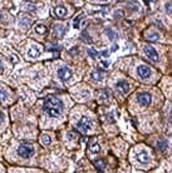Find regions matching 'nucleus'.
<instances>
[{
	"label": "nucleus",
	"mask_w": 172,
	"mask_h": 173,
	"mask_svg": "<svg viewBox=\"0 0 172 173\" xmlns=\"http://www.w3.org/2000/svg\"><path fill=\"white\" fill-rule=\"evenodd\" d=\"M44 111L50 117H54V118L60 117V114L63 112V103L57 97L49 96L44 102Z\"/></svg>",
	"instance_id": "1"
},
{
	"label": "nucleus",
	"mask_w": 172,
	"mask_h": 173,
	"mask_svg": "<svg viewBox=\"0 0 172 173\" xmlns=\"http://www.w3.org/2000/svg\"><path fill=\"white\" fill-rule=\"evenodd\" d=\"M18 153L23 158H30L34 154V145L32 143H23L18 148Z\"/></svg>",
	"instance_id": "2"
},
{
	"label": "nucleus",
	"mask_w": 172,
	"mask_h": 173,
	"mask_svg": "<svg viewBox=\"0 0 172 173\" xmlns=\"http://www.w3.org/2000/svg\"><path fill=\"white\" fill-rule=\"evenodd\" d=\"M77 129L81 133H88L92 129V121L87 117H82L81 121L77 123Z\"/></svg>",
	"instance_id": "3"
},
{
	"label": "nucleus",
	"mask_w": 172,
	"mask_h": 173,
	"mask_svg": "<svg viewBox=\"0 0 172 173\" xmlns=\"http://www.w3.org/2000/svg\"><path fill=\"white\" fill-rule=\"evenodd\" d=\"M58 75H59V78L62 79V81H68V79H71V77L73 75V73H72V70L68 68V66L63 65L58 69Z\"/></svg>",
	"instance_id": "4"
},
{
	"label": "nucleus",
	"mask_w": 172,
	"mask_h": 173,
	"mask_svg": "<svg viewBox=\"0 0 172 173\" xmlns=\"http://www.w3.org/2000/svg\"><path fill=\"white\" fill-rule=\"evenodd\" d=\"M137 100L141 105H143V107H147V105L151 104V96L148 94V93H138L137 94Z\"/></svg>",
	"instance_id": "5"
},
{
	"label": "nucleus",
	"mask_w": 172,
	"mask_h": 173,
	"mask_svg": "<svg viewBox=\"0 0 172 173\" xmlns=\"http://www.w3.org/2000/svg\"><path fill=\"white\" fill-rule=\"evenodd\" d=\"M144 53L146 55L152 60V62H158V53L156 51V49L151 45H146L144 47Z\"/></svg>",
	"instance_id": "6"
},
{
	"label": "nucleus",
	"mask_w": 172,
	"mask_h": 173,
	"mask_svg": "<svg viewBox=\"0 0 172 173\" xmlns=\"http://www.w3.org/2000/svg\"><path fill=\"white\" fill-rule=\"evenodd\" d=\"M137 73L142 79H147L151 75V69L148 68L147 65H140L137 68Z\"/></svg>",
	"instance_id": "7"
},
{
	"label": "nucleus",
	"mask_w": 172,
	"mask_h": 173,
	"mask_svg": "<svg viewBox=\"0 0 172 173\" xmlns=\"http://www.w3.org/2000/svg\"><path fill=\"white\" fill-rule=\"evenodd\" d=\"M136 158H137V161L140 162V163H148L150 162V154L147 153V151H141V152H138L137 153V156H136Z\"/></svg>",
	"instance_id": "8"
},
{
	"label": "nucleus",
	"mask_w": 172,
	"mask_h": 173,
	"mask_svg": "<svg viewBox=\"0 0 172 173\" xmlns=\"http://www.w3.org/2000/svg\"><path fill=\"white\" fill-rule=\"evenodd\" d=\"M116 88H117V90H118V92H121V93H128V90H129L131 85H129V83H128V82L122 81V82H118V83H117Z\"/></svg>",
	"instance_id": "9"
},
{
	"label": "nucleus",
	"mask_w": 172,
	"mask_h": 173,
	"mask_svg": "<svg viewBox=\"0 0 172 173\" xmlns=\"http://www.w3.org/2000/svg\"><path fill=\"white\" fill-rule=\"evenodd\" d=\"M54 15L58 17V18H64L65 15H67V9H65L64 6H57L54 9Z\"/></svg>",
	"instance_id": "10"
},
{
	"label": "nucleus",
	"mask_w": 172,
	"mask_h": 173,
	"mask_svg": "<svg viewBox=\"0 0 172 173\" xmlns=\"http://www.w3.org/2000/svg\"><path fill=\"white\" fill-rule=\"evenodd\" d=\"M146 39H147V40H151V42H158V40H160V35H158V33L151 32V33L146 34Z\"/></svg>",
	"instance_id": "11"
},
{
	"label": "nucleus",
	"mask_w": 172,
	"mask_h": 173,
	"mask_svg": "<svg viewBox=\"0 0 172 173\" xmlns=\"http://www.w3.org/2000/svg\"><path fill=\"white\" fill-rule=\"evenodd\" d=\"M108 98H109V94H108V92H107V90H102V92H99L98 99H99L101 103H105V102L108 100Z\"/></svg>",
	"instance_id": "12"
},
{
	"label": "nucleus",
	"mask_w": 172,
	"mask_h": 173,
	"mask_svg": "<svg viewBox=\"0 0 172 173\" xmlns=\"http://www.w3.org/2000/svg\"><path fill=\"white\" fill-rule=\"evenodd\" d=\"M28 55L30 58H38L39 57V49L36 47H32L29 50H28Z\"/></svg>",
	"instance_id": "13"
},
{
	"label": "nucleus",
	"mask_w": 172,
	"mask_h": 173,
	"mask_svg": "<svg viewBox=\"0 0 172 173\" xmlns=\"http://www.w3.org/2000/svg\"><path fill=\"white\" fill-rule=\"evenodd\" d=\"M99 149H101V147H99V144H98V143H92V144H90V147H89V153H92V154H97V153L99 152Z\"/></svg>",
	"instance_id": "14"
},
{
	"label": "nucleus",
	"mask_w": 172,
	"mask_h": 173,
	"mask_svg": "<svg viewBox=\"0 0 172 173\" xmlns=\"http://www.w3.org/2000/svg\"><path fill=\"white\" fill-rule=\"evenodd\" d=\"M47 30H48L47 26L43 25V24H39V25L35 26V33H38V34H45Z\"/></svg>",
	"instance_id": "15"
},
{
	"label": "nucleus",
	"mask_w": 172,
	"mask_h": 173,
	"mask_svg": "<svg viewBox=\"0 0 172 173\" xmlns=\"http://www.w3.org/2000/svg\"><path fill=\"white\" fill-rule=\"evenodd\" d=\"M92 78H93L94 81H102L103 74L101 72H98V70H93V72H92Z\"/></svg>",
	"instance_id": "16"
},
{
	"label": "nucleus",
	"mask_w": 172,
	"mask_h": 173,
	"mask_svg": "<svg viewBox=\"0 0 172 173\" xmlns=\"http://www.w3.org/2000/svg\"><path fill=\"white\" fill-rule=\"evenodd\" d=\"M96 167H97L98 172L103 173V171H104V167H105V163H104V161H103V159H101V161H97V162H96Z\"/></svg>",
	"instance_id": "17"
},
{
	"label": "nucleus",
	"mask_w": 172,
	"mask_h": 173,
	"mask_svg": "<svg viewBox=\"0 0 172 173\" xmlns=\"http://www.w3.org/2000/svg\"><path fill=\"white\" fill-rule=\"evenodd\" d=\"M40 141H42V143L44 144V145H49L50 144V137L49 136H47V134H43L42 137H40Z\"/></svg>",
	"instance_id": "18"
},
{
	"label": "nucleus",
	"mask_w": 172,
	"mask_h": 173,
	"mask_svg": "<svg viewBox=\"0 0 172 173\" xmlns=\"http://www.w3.org/2000/svg\"><path fill=\"white\" fill-rule=\"evenodd\" d=\"M107 36L111 39V40H116L118 35H117V33H116L114 30H109V29H108V30H107Z\"/></svg>",
	"instance_id": "19"
},
{
	"label": "nucleus",
	"mask_w": 172,
	"mask_h": 173,
	"mask_svg": "<svg viewBox=\"0 0 172 173\" xmlns=\"http://www.w3.org/2000/svg\"><path fill=\"white\" fill-rule=\"evenodd\" d=\"M83 18H84V14H79V15L74 19V21H73V23H74V24H73L74 28H78V26H79V21H82Z\"/></svg>",
	"instance_id": "20"
},
{
	"label": "nucleus",
	"mask_w": 172,
	"mask_h": 173,
	"mask_svg": "<svg viewBox=\"0 0 172 173\" xmlns=\"http://www.w3.org/2000/svg\"><path fill=\"white\" fill-rule=\"evenodd\" d=\"M101 66H102L103 69H108L109 66H111L109 60H107V59H102V60H101Z\"/></svg>",
	"instance_id": "21"
},
{
	"label": "nucleus",
	"mask_w": 172,
	"mask_h": 173,
	"mask_svg": "<svg viewBox=\"0 0 172 173\" xmlns=\"http://www.w3.org/2000/svg\"><path fill=\"white\" fill-rule=\"evenodd\" d=\"M88 54H89L92 58H96V57H98V51H97L94 48H89V49H88Z\"/></svg>",
	"instance_id": "22"
},
{
	"label": "nucleus",
	"mask_w": 172,
	"mask_h": 173,
	"mask_svg": "<svg viewBox=\"0 0 172 173\" xmlns=\"http://www.w3.org/2000/svg\"><path fill=\"white\" fill-rule=\"evenodd\" d=\"M158 148H160L161 151H166V148H167V142L166 141H162V142H158Z\"/></svg>",
	"instance_id": "23"
},
{
	"label": "nucleus",
	"mask_w": 172,
	"mask_h": 173,
	"mask_svg": "<svg viewBox=\"0 0 172 173\" xmlns=\"http://www.w3.org/2000/svg\"><path fill=\"white\" fill-rule=\"evenodd\" d=\"M6 98H8V94L5 92H3V90H0V100H3V102H5L6 100Z\"/></svg>",
	"instance_id": "24"
},
{
	"label": "nucleus",
	"mask_w": 172,
	"mask_h": 173,
	"mask_svg": "<svg viewBox=\"0 0 172 173\" xmlns=\"http://www.w3.org/2000/svg\"><path fill=\"white\" fill-rule=\"evenodd\" d=\"M21 21H23V25H28L29 23H32V20L29 18H26V17H23L21 18Z\"/></svg>",
	"instance_id": "25"
},
{
	"label": "nucleus",
	"mask_w": 172,
	"mask_h": 173,
	"mask_svg": "<svg viewBox=\"0 0 172 173\" xmlns=\"http://www.w3.org/2000/svg\"><path fill=\"white\" fill-rule=\"evenodd\" d=\"M48 49H49V50H59L60 47H59V45H53V47H49Z\"/></svg>",
	"instance_id": "26"
},
{
	"label": "nucleus",
	"mask_w": 172,
	"mask_h": 173,
	"mask_svg": "<svg viewBox=\"0 0 172 173\" xmlns=\"http://www.w3.org/2000/svg\"><path fill=\"white\" fill-rule=\"evenodd\" d=\"M166 10H167V13H171V3L166 4Z\"/></svg>",
	"instance_id": "27"
},
{
	"label": "nucleus",
	"mask_w": 172,
	"mask_h": 173,
	"mask_svg": "<svg viewBox=\"0 0 172 173\" xmlns=\"http://www.w3.org/2000/svg\"><path fill=\"white\" fill-rule=\"evenodd\" d=\"M4 119H5V117H4V114L0 112V123H3L4 122Z\"/></svg>",
	"instance_id": "28"
},
{
	"label": "nucleus",
	"mask_w": 172,
	"mask_h": 173,
	"mask_svg": "<svg viewBox=\"0 0 172 173\" xmlns=\"http://www.w3.org/2000/svg\"><path fill=\"white\" fill-rule=\"evenodd\" d=\"M102 55H103V57H108V51H107V50H103V51H102Z\"/></svg>",
	"instance_id": "29"
},
{
	"label": "nucleus",
	"mask_w": 172,
	"mask_h": 173,
	"mask_svg": "<svg viewBox=\"0 0 172 173\" xmlns=\"http://www.w3.org/2000/svg\"><path fill=\"white\" fill-rule=\"evenodd\" d=\"M4 72V66H3V63L0 62V73H3Z\"/></svg>",
	"instance_id": "30"
},
{
	"label": "nucleus",
	"mask_w": 172,
	"mask_h": 173,
	"mask_svg": "<svg viewBox=\"0 0 172 173\" xmlns=\"http://www.w3.org/2000/svg\"><path fill=\"white\" fill-rule=\"evenodd\" d=\"M0 20H2V15H0Z\"/></svg>",
	"instance_id": "31"
}]
</instances>
